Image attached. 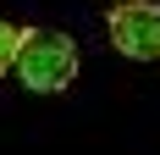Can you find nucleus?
<instances>
[{
  "label": "nucleus",
  "instance_id": "nucleus-1",
  "mask_svg": "<svg viewBox=\"0 0 160 155\" xmlns=\"http://www.w3.org/2000/svg\"><path fill=\"white\" fill-rule=\"evenodd\" d=\"M11 72L22 78V89H33V94H61L66 83L78 78V45H72L61 28H28V33H17Z\"/></svg>",
  "mask_w": 160,
  "mask_h": 155
},
{
  "label": "nucleus",
  "instance_id": "nucleus-2",
  "mask_svg": "<svg viewBox=\"0 0 160 155\" xmlns=\"http://www.w3.org/2000/svg\"><path fill=\"white\" fill-rule=\"evenodd\" d=\"M111 45L132 61H160V6L155 0H116Z\"/></svg>",
  "mask_w": 160,
  "mask_h": 155
},
{
  "label": "nucleus",
  "instance_id": "nucleus-3",
  "mask_svg": "<svg viewBox=\"0 0 160 155\" xmlns=\"http://www.w3.org/2000/svg\"><path fill=\"white\" fill-rule=\"evenodd\" d=\"M11 56H17V28H11V22H0V78L11 72Z\"/></svg>",
  "mask_w": 160,
  "mask_h": 155
}]
</instances>
